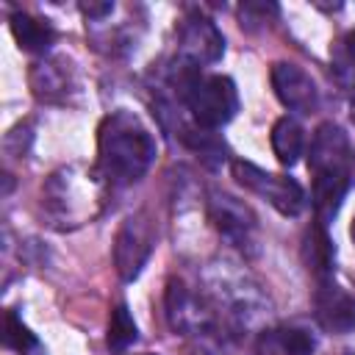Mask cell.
I'll return each instance as SVG.
<instances>
[{"label": "cell", "instance_id": "6da1fadb", "mask_svg": "<svg viewBox=\"0 0 355 355\" xmlns=\"http://www.w3.org/2000/svg\"><path fill=\"white\" fill-rule=\"evenodd\" d=\"M97 161L105 180L130 186L144 178L155 161V141L144 122L130 111H114L97 130Z\"/></svg>", "mask_w": 355, "mask_h": 355}, {"label": "cell", "instance_id": "7a4b0ae2", "mask_svg": "<svg viewBox=\"0 0 355 355\" xmlns=\"http://www.w3.org/2000/svg\"><path fill=\"white\" fill-rule=\"evenodd\" d=\"M172 83L178 86L194 122L205 130L227 125L239 111V92L227 75H202L200 69L178 61L172 69Z\"/></svg>", "mask_w": 355, "mask_h": 355}, {"label": "cell", "instance_id": "3957f363", "mask_svg": "<svg viewBox=\"0 0 355 355\" xmlns=\"http://www.w3.org/2000/svg\"><path fill=\"white\" fill-rule=\"evenodd\" d=\"M230 169H233V178L244 189H250L252 194L266 200L277 214L297 216L305 208V191L294 178L266 172V169H261V166H255L250 161H233Z\"/></svg>", "mask_w": 355, "mask_h": 355}, {"label": "cell", "instance_id": "277c9868", "mask_svg": "<svg viewBox=\"0 0 355 355\" xmlns=\"http://www.w3.org/2000/svg\"><path fill=\"white\" fill-rule=\"evenodd\" d=\"M155 247V227L150 222V216L133 214L122 222V227L116 230V241H114V266L119 272L122 280H136L144 269V263L150 261Z\"/></svg>", "mask_w": 355, "mask_h": 355}, {"label": "cell", "instance_id": "5b68a950", "mask_svg": "<svg viewBox=\"0 0 355 355\" xmlns=\"http://www.w3.org/2000/svg\"><path fill=\"white\" fill-rule=\"evenodd\" d=\"M225 53V36L219 33L216 22L200 11L186 14L178 28V61L202 69L205 64H216Z\"/></svg>", "mask_w": 355, "mask_h": 355}, {"label": "cell", "instance_id": "8992f818", "mask_svg": "<svg viewBox=\"0 0 355 355\" xmlns=\"http://www.w3.org/2000/svg\"><path fill=\"white\" fill-rule=\"evenodd\" d=\"M349 139L336 122H322L308 147V169L316 178H349Z\"/></svg>", "mask_w": 355, "mask_h": 355}, {"label": "cell", "instance_id": "52a82bcc", "mask_svg": "<svg viewBox=\"0 0 355 355\" xmlns=\"http://www.w3.org/2000/svg\"><path fill=\"white\" fill-rule=\"evenodd\" d=\"M272 89L277 94V100L294 111V114H313L319 108V89L313 83V78L288 61H275L272 64Z\"/></svg>", "mask_w": 355, "mask_h": 355}, {"label": "cell", "instance_id": "ba28073f", "mask_svg": "<svg viewBox=\"0 0 355 355\" xmlns=\"http://www.w3.org/2000/svg\"><path fill=\"white\" fill-rule=\"evenodd\" d=\"M166 319L172 330L183 336H208L214 330V313L208 305L178 280H172L166 288Z\"/></svg>", "mask_w": 355, "mask_h": 355}, {"label": "cell", "instance_id": "9c48e42d", "mask_svg": "<svg viewBox=\"0 0 355 355\" xmlns=\"http://www.w3.org/2000/svg\"><path fill=\"white\" fill-rule=\"evenodd\" d=\"M313 316L324 333H349L355 330V297L333 280H322L313 291Z\"/></svg>", "mask_w": 355, "mask_h": 355}, {"label": "cell", "instance_id": "30bf717a", "mask_svg": "<svg viewBox=\"0 0 355 355\" xmlns=\"http://www.w3.org/2000/svg\"><path fill=\"white\" fill-rule=\"evenodd\" d=\"M208 216L219 233H225L236 244H247L255 230V214L236 197L225 191H211L208 197Z\"/></svg>", "mask_w": 355, "mask_h": 355}, {"label": "cell", "instance_id": "8fae6325", "mask_svg": "<svg viewBox=\"0 0 355 355\" xmlns=\"http://www.w3.org/2000/svg\"><path fill=\"white\" fill-rule=\"evenodd\" d=\"M302 263L305 269L316 277V283L322 280H333V269H336V247L327 236V225L316 222L305 230L302 236Z\"/></svg>", "mask_w": 355, "mask_h": 355}, {"label": "cell", "instance_id": "7c38bea8", "mask_svg": "<svg viewBox=\"0 0 355 355\" xmlns=\"http://www.w3.org/2000/svg\"><path fill=\"white\" fill-rule=\"evenodd\" d=\"M255 355H313V338L300 327H266L255 338Z\"/></svg>", "mask_w": 355, "mask_h": 355}, {"label": "cell", "instance_id": "4fadbf2b", "mask_svg": "<svg viewBox=\"0 0 355 355\" xmlns=\"http://www.w3.org/2000/svg\"><path fill=\"white\" fill-rule=\"evenodd\" d=\"M8 28H11L14 42H17L19 50H25V53H47L50 44L55 42L53 25H50L47 19H39V17H33V14H25V11L11 14Z\"/></svg>", "mask_w": 355, "mask_h": 355}, {"label": "cell", "instance_id": "5bb4252c", "mask_svg": "<svg viewBox=\"0 0 355 355\" xmlns=\"http://www.w3.org/2000/svg\"><path fill=\"white\" fill-rule=\"evenodd\" d=\"M272 153L283 166H294L302 155V128L291 116H280L272 128Z\"/></svg>", "mask_w": 355, "mask_h": 355}, {"label": "cell", "instance_id": "9a60e30c", "mask_svg": "<svg viewBox=\"0 0 355 355\" xmlns=\"http://www.w3.org/2000/svg\"><path fill=\"white\" fill-rule=\"evenodd\" d=\"M67 67L61 61H42L31 69V86L39 100H58L67 92Z\"/></svg>", "mask_w": 355, "mask_h": 355}, {"label": "cell", "instance_id": "2e32d148", "mask_svg": "<svg viewBox=\"0 0 355 355\" xmlns=\"http://www.w3.org/2000/svg\"><path fill=\"white\" fill-rule=\"evenodd\" d=\"M3 344L19 355H44L42 341L22 324V319L17 316V311H6L3 319Z\"/></svg>", "mask_w": 355, "mask_h": 355}, {"label": "cell", "instance_id": "e0dca14e", "mask_svg": "<svg viewBox=\"0 0 355 355\" xmlns=\"http://www.w3.org/2000/svg\"><path fill=\"white\" fill-rule=\"evenodd\" d=\"M136 338H139V327H136V322H133L128 305H125V302L114 305V311H111V316H108V336H105L108 347H111L114 352H125Z\"/></svg>", "mask_w": 355, "mask_h": 355}, {"label": "cell", "instance_id": "ac0fdd59", "mask_svg": "<svg viewBox=\"0 0 355 355\" xmlns=\"http://www.w3.org/2000/svg\"><path fill=\"white\" fill-rule=\"evenodd\" d=\"M186 144L191 147V150H197L205 161H225L227 155V150H225V141H219L216 136H214V130H205V128H200V130H186Z\"/></svg>", "mask_w": 355, "mask_h": 355}, {"label": "cell", "instance_id": "d6986e66", "mask_svg": "<svg viewBox=\"0 0 355 355\" xmlns=\"http://www.w3.org/2000/svg\"><path fill=\"white\" fill-rule=\"evenodd\" d=\"M333 64H336V72H338L341 83H347L349 89H355V31H349L338 42V47L333 53Z\"/></svg>", "mask_w": 355, "mask_h": 355}, {"label": "cell", "instance_id": "ffe728a7", "mask_svg": "<svg viewBox=\"0 0 355 355\" xmlns=\"http://www.w3.org/2000/svg\"><path fill=\"white\" fill-rule=\"evenodd\" d=\"M272 17H277V6L275 3H255V0H247L239 6V22L241 28L247 31H255L258 25L269 22Z\"/></svg>", "mask_w": 355, "mask_h": 355}, {"label": "cell", "instance_id": "44dd1931", "mask_svg": "<svg viewBox=\"0 0 355 355\" xmlns=\"http://www.w3.org/2000/svg\"><path fill=\"white\" fill-rule=\"evenodd\" d=\"M80 11H83L89 19H103V17H108V14L114 11V3H108V0H105V3H92V0H89V3H80Z\"/></svg>", "mask_w": 355, "mask_h": 355}, {"label": "cell", "instance_id": "7402d4cb", "mask_svg": "<svg viewBox=\"0 0 355 355\" xmlns=\"http://www.w3.org/2000/svg\"><path fill=\"white\" fill-rule=\"evenodd\" d=\"M349 180L355 183V153H352V158H349Z\"/></svg>", "mask_w": 355, "mask_h": 355}, {"label": "cell", "instance_id": "603a6c76", "mask_svg": "<svg viewBox=\"0 0 355 355\" xmlns=\"http://www.w3.org/2000/svg\"><path fill=\"white\" fill-rule=\"evenodd\" d=\"M349 236H352V241H355V219H352V227H349Z\"/></svg>", "mask_w": 355, "mask_h": 355}, {"label": "cell", "instance_id": "cb8c5ba5", "mask_svg": "<svg viewBox=\"0 0 355 355\" xmlns=\"http://www.w3.org/2000/svg\"><path fill=\"white\" fill-rule=\"evenodd\" d=\"M352 116H355V89H352Z\"/></svg>", "mask_w": 355, "mask_h": 355}, {"label": "cell", "instance_id": "d4e9b609", "mask_svg": "<svg viewBox=\"0 0 355 355\" xmlns=\"http://www.w3.org/2000/svg\"><path fill=\"white\" fill-rule=\"evenodd\" d=\"M341 355H355V349H347V352H341Z\"/></svg>", "mask_w": 355, "mask_h": 355}]
</instances>
